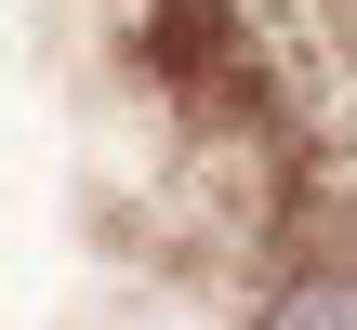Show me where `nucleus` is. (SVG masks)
<instances>
[{
  "mask_svg": "<svg viewBox=\"0 0 357 330\" xmlns=\"http://www.w3.org/2000/svg\"><path fill=\"white\" fill-rule=\"evenodd\" d=\"M238 330H357V212H331V198L291 212V238L265 251Z\"/></svg>",
  "mask_w": 357,
  "mask_h": 330,
  "instance_id": "f257e3e1",
  "label": "nucleus"
}]
</instances>
